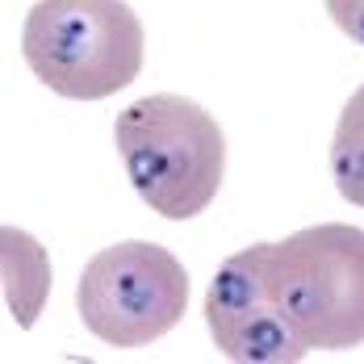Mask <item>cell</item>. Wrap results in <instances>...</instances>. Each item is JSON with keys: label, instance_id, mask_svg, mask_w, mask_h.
<instances>
[{"label": "cell", "instance_id": "1", "mask_svg": "<svg viewBox=\"0 0 364 364\" xmlns=\"http://www.w3.org/2000/svg\"><path fill=\"white\" fill-rule=\"evenodd\" d=\"M113 139L134 193L172 222L197 218L218 197L226 139L197 101L155 92L117 113Z\"/></svg>", "mask_w": 364, "mask_h": 364}, {"label": "cell", "instance_id": "2", "mask_svg": "<svg viewBox=\"0 0 364 364\" xmlns=\"http://www.w3.org/2000/svg\"><path fill=\"white\" fill-rule=\"evenodd\" d=\"M21 55L50 92L101 101L143 68V21L126 0H38L21 30Z\"/></svg>", "mask_w": 364, "mask_h": 364}, {"label": "cell", "instance_id": "3", "mask_svg": "<svg viewBox=\"0 0 364 364\" xmlns=\"http://www.w3.org/2000/svg\"><path fill=\"white\" fill-rule=\"evenodd\" d=\"M272 281L297 339L314 352L364 343V230L306 226L272 243Z\"/></svg>", "mask_w": 364, "mask_h": 364}, {"label": "cell", "instance_id": "4", "mask_svg": "<svg viewBox=\"0 0 364 364\" xmlns=\"http://www.w3.org/2000/svg\"><path fill=\"white\" fill-rule=\"evenodd\" d=\"M75 306L97 339L113 348H143L184 318L188 277L159 243H117L88 259Z\"/></svg>", "mask_w": 364, "mask_h": 364}, {"label": "cell", "instance_id": "5", "mask_svg": "<svg viewBox=\"0 0 364 364\" xmlns=\"http://www.w3.org/2000/svg\"><path fill=\"white\" fill-rule=\"evenodd\" d=\"M205 323L226 360L293 364L310 356L272 281V243H252L222 264L205 293Z\"/></svg>", "mask_w": 364, "mask_h": 364}, {"label": "cell", "instance_id": "6", "mask_svg": "<svg viewBox=\"0 0 364 364\" xmlns=\"http://www.w3.org/2000/svg\"><path fill=\"white\" fill-rule=\"evenodd\" d=\"M331 176L343 201L364 210V84L339 113V126L331 139Z\"/></svg>", "mask_w": 364, "mask_h": 364}, {"label": "cell", "instance_id": "7", "mask_svg": "<svg viewBox=\"0 0 364 364\" xmlns=\"http://www.w3.org/2000/svg\"><path fill=\"white\" fill-rule=\"evenodd\" d=\"M327 13L352 42L364 46V0H327Z\"/></svg>", "mask_w": 364, "mask_h": 364}]
</instances>
